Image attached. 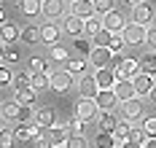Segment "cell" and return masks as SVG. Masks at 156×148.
Wrapping results in <instances>:
<instances>
[{
	"label": "cell",
	"mask_w": 156,
	"mask_h": 148,
	"mask_svg": "<svg viewBox=\"0 0 156 148\" xmlns=\"http://www.w3.org/2000/svg\"><path fill=\"white\" fill-rule=\"evenodd\" d=\"M113 73H116V78H119V81H132V78L140 73V62H137L135 57H121Z\"/></svg>",
	"instance_id": "6da1fadb"
},
{
	"label": "cell",
	"mask_w": 156,
	"mask_h": 148,
	"mask_svg": "<svg viewBox=\"0 0 156 148\" xmlns=\"http://www.w3.org/2000/svg\"><path fill=\"white\" fill-rule=\"evenodd\" d=\"M124 41L126 46H140V43H145V38H148V27H143V24H135V22H129L124 27Z\"/></svg>",
	"instance_id": "7a4b0ae2"
},
{
	"label": "cell",
	"mask_w": 156,
	"mask_h": 148,
	"mask_svg": "<svg viewBox=\"0 0 156 148\" xmlns=\"http://www.w3.org/2000/svg\"><path fill=\"white\" fill-rule=\"evenodd\" d=\"M132 22L135 24H143V27H151V22H154V5L148 0L132 5Z\"/></svg>",
	"instance_id": "3957f363"
},
{
	"label": "cell",
	"mask_w": 156,
	"mask_h": 148,
	"mask_svg": "<svg viewBox=\"0 0 156 148\" xmlns=\"http://www.w3.org/2000/svg\"><path fill=\"white\" fill-rule=\"evenodd\" d=\"M126 24H129V22L124 19V14H121V11H116V8H113L110 14H105V16H102V27H105L108 33H113V35H121Z\"/></svg>",
	"instance_id": "277c9868"
},
{
	"label": "cell",
	"mask_w": 156,
	"mask_h": 148,
	"mask_svg": "<svg viewBox=\"0 0 156 148\" xmlns=\"http://www.w3.org/2000/svg\"><path fill=\"white\" fill-rule=\"evenodd\" d=\"M76 116H78V118H83V121L89 124V121H94V118L100 116V108H97V102H94V100L81 97V100L76 102Z\"/></svg>",
	"instance_id": "5b68a950"
},
{
	"label": "cell",
	"mask_w": 156,
	"mask_h": 148,
	"mask_svg": "<svg viewBox=\"0 0 156 148\" xmlns=\"http://www.w3.org/2000/svg\"><path fill=\"white\" fill-rule=\"evenodd\" d=\"M62 33H65V30L57 24V22H48V24H43V27H41V41L51 49V46H57V43L62 41Z\"/></svg>",
	"instance_id": "8992f818"
},
{
	"label": "cell",
	"mask_w": 156,
	"mask_h": 148,
	"mask_svg": "<svg viewBox=\"0 0 156 148\" xmlns=\"http://www.w3.org/2000/svg\"><path fill=\"white\" fill-rule=\"evenodd\" d=\"M62 30L67 35H73V41H76V38H83V35H86V22L78 19V16H73V14H67L65 22H62Z\"/></svg>",
	"instance_id": "52a82bcc"
},
{
	"label": "cell",
	"mask_w": 156,
	"mask_h": 148,
	"mask_svg": "<svg viewBox=\"0 0 156 148\" xmlns=\"http://www.w3.org/2000/svg\"><path fill=\"white\" fill-rule=\"evenodd\" d=\"M67 137H70V124L57 118V121H54V127L48 129V140H51L54 146H65V140H67Z\"/></svg>",
	"instance_id": "ba28073f"
},
{
	"label": "cell",
	"mask_w": 156,
	"mask_h": 148,
	"mask_svg": "<svg viewBox=\"0 0 156 148\" xmlns=\"http://www.w3.org/2000/svg\"><path fill=\"white\" fill-rule=\"evenodd\" d=\"M78 92H81V97L86 100H94L100 94V86L94 81V73H86V76H81V81H78Z\"/></svg>",
	"instance_id": "9c48e42d"
},
{
	"label": "cell",
	"mask_w": 156,
	"mask_h": 148,
	"mask_svg": "<svg viewBox=\"0 0 156 148\" xmlns=\"http://www.w3.org/2000/svg\"><path fill=\"white\" fill-rule=\"evenodd\" d=\"M70 14L78 16V19H83V22H86V19H92V16H97L92 0H76V3H70Z\"/></svg>",
	"instance_id": "30bf717a"
},
{
	"label": "cell",
	"mask_w": 156,
	"mask_h": 148,
	"mask_svg": "<svg viewBox=\"0 0 156 148\" xmlns=\"http://www.w3.org/2000/svg\"><path fill=\"white\" fill-rule=\"evenodd\" d=\"M94 81H97L100 92H102V89H113L119 78H116V73H113L110 67H97V70H94Z\"/></svg>",
	"instance_id": "8fae6325"
},
{
	"label": "cell",
	"mask_w": 156,
	"mask_h": 148,
	"mask_svg": "<svg viewBox=\"0 0 156 148\" xmlns=\"http://www.w3.org/2000/svg\"><path fill=\"white\" fill-rule=\"evenodd\" d=\"M89 65H92V62H89L86 57H70V59L65 62V70H67L70 76H78V78H81V76L89 73Z\"/></svg>",
	"instance_id": "7c38bea8"
},
{
	"label": "cell",
	"mask_w": 156,
	"mask_h": 148,
	"mask_svg": "<svg viewBox=\"0 0 156 148\" xmlns=\"http://www.w3.org/2000/svg\"><path fill=\"white\" fill-rule=\"evenodd\" d=\"M73 86V76L67 73V70H54L51 73V86L48 89H54V92H67Z\"/></svg>",
	"instance_id": "4fadbf2b"
},
{
	"label": "cell",
	"mask_w": 156,
	"mask_h": 148,
	"mask_svg": "<svg viewBox=\"0 0 156 148\" xmlns=\"http://www.w3.org/2000/svg\"><path fill=\"white\" fill-rule=\"evenodd\" d=\"M110 59H113V51H110L108 46H94V51L89 54V62L94 65V70H97V67H108Z\"/></svg>",
	"instance_id": "5bb4252c"
},
{
	"label": "cell",
	"mask_w": 156,
	"mask_h": 148,
	"mask_svg": "<svg viewBox=\"0 0 156 148\" xmlns=\"http://www.w3.org/2000/svg\"><path fill=\"white\" fill-rule=\"evenodd\" d=\"M19 38H22V30H19L16 24H11V22L0 24V43H3V46H14Z\"/></svg>",
	"instance_id": "9a60e30c"
},
{
	"label": "cell",
	"mask_w": 156,
	"mask_h": 148,
	"mask_svg": "<svg viewBox=\"0 0 156 148\" xmlns=\"http://www.w3.org/2000/svg\"><path fill=\"white\" fill-rule=\"evenodd\" d=\"M121 116H124V121L140 118V116H143V102H140V97H135V100H126V102H121Z\"/></svg>",
	"instance_id": "2e32d148"
},
{
	"label": "cell",
	"mask_w": 156,
	"mask_h": 148,
	"mask_svg": "<svg viewBox=\"0 0 156 148\" xmlns=\"http://www.w3.org/2000/svg\"><path fill=\"white\" fill-rule=\"evenodd\" d=\"M65 11H67V3L65 0H43V16L59 19V16H65Z\"/></svg>",
	"instance_id": "e0dca14e"
},
{
	"label": "cell",
	"mask_w": 156,
	"mask_h": 148,
	"mask_svg": "<svg viewBox=\"0 0 156 148\" xmlns=\"http://www.w3.org/2000/svg\"><path fill=\"white\" fill-rule=\"evenodd\" d=\"M94 102H97V108H100V111H113V108H116V102H119V97H116V92H113V89H102V92L94 97Z\"/></svg>",
	"instance_id": "ac0fdd59"
},
{
	"label": "cell",
	"mask_w": 156,
	"mask_h": 148,
	"mask_svg": "<svg viewBox=\"0 0 156 148\" xmlns=\"http://www.w3.org/2000/svg\"><path fill=\"white\" fill-rule=\"evenodd\" d=\"M132 83H135V92H137V97H148V92L156 86L154 78H151V76H145V73H137V76L132 78Z\"/></svg>",
	"instance_id": "d6986e66"
},
{
	"label": "cell",
	"mask_w": 156,
	"mask_h": 148,
	"mask_svg": "<svg viewBox=\"0 0 156 148\" xmlns=\"http://www.w3.org/2000/svg\"><path fill=\"white\" fill-rule=\"evenodd\" d=\"M113 92H116L119 102H126V100H135V97H137V92H135V83H132V81H116Z\"/></svg>",
	"instance_id": "ffe728a7"
},
{
	"label": "cell",
	"mask_w": 156,
	"mask_h": 148,
	"mask_svg": "<svg viewBox=\"0 0 156 148\" xmlns=\"http://www.w3.org/2000/svg\"><path fill=\"white\" fill-rule=\"evenodd\" d=\"M97 121H100V132H108V135H113L116 127H119V118H116L113 111H100Z\"/></svg>",
	"instance_id": "44dd1931"
},
{
	"label": "cell",
	"mask_w": 156,
	"mask_h": 148,
	"mask_svg": "<svg viewBox=\"0 0 156 148\" xmlns=\"http://www.w3.org/2000/svg\"><path fill=\"white\" fill-rule=\"evenodd\" d=\"M19 11L24 16H43V0H19Z\"/></svg>",
	"instance_id": "7402d4cb"
},
{
	"label": "cell",
	"mask_w": 156,
	"mask_h": 148,
	"mask_svg": "<svg viewBox=\"0 0 156 148\" xmlns=\"http://www.w3.org/2000/svg\"><path fill=\"white\" fill-rule=\"evenodd\" d=\"M54 121H57V116H54L51 108H41V111H35V124H38V127L51 129V127H54Z\"/></svg>",
	"instance_id": "603a6c76"
},
{
	"label": "cell",
	"mask_w": 156,
	"mask_h": 148,
	"mask_svg": "<svg viewBox=\"0 0 156 148\" xmlns=\"http://www.w3.org/2000/svg\"><path fill=\"white\" fill-rule=\"evenodd\" d=\"M32 76H35V73H32L30 67H27V70H19V73L14 76V89H16V92H22V89H32Z\"/></svg>",
	"instance_id": "cb8c5ba5"
},
{
	"label": "cell",
	"mask_w": 156,
	"mask_h": 148,
	"mask_svg": "<svg viewBox=\"0 0 156 148\" xmlns=\"http://www.w3.org/2000/svg\"><path fill=\"white\" fill-rule=\"evenodd\" d=\"M22 43H27V46H35V43H41V27H35V24H27V27H22V38H19Z\"/></svg>",
	"instance_id": "d4e9b609"
},
{
	"label": "cell",
	"mask_w": 156,
	"mask_h": 148,
	"mask_svg": "<svg viewBox=\"0 0 156 148\" xmlns=\"http://www.w3.org/2000/svg\"><path fill=\"white\" fill-rule=\"evenodd\" d=\"M129 135H132V127L126 121H119V127L113 132V140H116V148H121L124 143H129Z\"/></svg>",
	"instance_id": "484cf974"
},
{
	"label": "cell",
	"mask_w": 156,
	"mask_h": 148,
	"mask_svg": "<svg viewBox=\"0 0 156 148\" xmlns=\"http://www.w3.org/2000/svg\"><path fill=\"white\" fill-rule=\"evenodd\" d=\"M73 46H76V54H78V57H86V59H89V54L94 51L92 38H86V35H83V38H76V41H73Z\"/></svg>",
	"instance_id": "4316f807"
},
{
	"label": "cell",
	"mask_w": 156,
	"mask_h": 148,
	"mask_svg": "<svg viewBox=\"0 0 156 148\" xmlns=\"http://www.w3.org/2000/svg\"><path fill=\"white\" fill-rule=\"evenodd\" d=\"M19 111H22V105H19L16 100H11V102H5V105L0 108V116H3L5 121H16V118H19Z\"/></svg>",
	"instance_id": "83f0119b"
},
{
	"label": "cell",
	"mask_w": 156,
	"mask_h": 148,
	"mask_svg": "<svg viewBox=\"0 0 156 148\" xmlns=\"http://www.w3.org/2000/svg\"><path fill=\"white\" fill-rule=\"evenodd\" d=\"M48 57H51L54 62H67V59H70V49L62 46V43H57V46L48 49Z\"/></svg>",
	"instance_id": "f1b7e54d"
},
{
	"label": "cell",
	"mask_w": 156,
	"mask_h": 148,
	"mask_svg": "<svg viewBox=\"0 0 156 148\" xmlns=\"http://www.w3.org/2000/svg\"><path fill=\"white\" fill-rule=\"evenodd\" d=\"M140 73L151 76V78L156 76V54H145V57L140 59Z\"/></svg>",
	"instance_id": "f546056e"
},
{
	"label": "cell",
	"mask_w": 156,
	"mask_h": 148,
	"mask_svg": "<svg viewBox=\"0 0 156 148\" xmlns=\"http://www.w3.org/2000/svg\"><path fill=\"white\" fill-rule=\"evenodd\" d=\"M35 89H22V92H16V102L19 105H24V108H32L35 105Z\"/></svg>",
	"instance_id": "4dcf8cb0"
},
{
	"label": "cell",
	"mask_w": 156,
	"mask_h": 148,
	"mask_svg": "<svg viewBox=\"0 0 156 148\" xmlns=\"http://www.w3.org/2000/svg\"><path fill=\"white\" fill-rule=\"evenodd\" d=\"M51 73H54V70H51ZM51 73H38V76H32V89H35V92L48 89V86H51Z\"/></svg>",
	"instance_id": "1f68e13d"
},
{
	"label": "cell",
	"mask_w": 156,
	"mask_h": 148,
	"mask_svg": "<svg viewBox=\"0 0 156 148\" xmlns=\"http://www.w3.org/2000/svg\"><path fill=\"white\" fill-rule=\"evenodd\" d=\"M105 27H102V19L100 16H92V19H86V38H94L97 33H102Z\"/></svg>",
	"instance_id": "d6a6232c"
},
{
	"label": "cell",
	"mask_w": 156,
	"mask_h": 148,
	"mask_svg": "<svg viewBox=\"0 0 156 148\" xmlns=\"http://www.w3.org/2000/svg\"><path fill=\"white\" fill-rule=\"evenodd\" d=\"M108 49L113 51V57H116V54H121V51L126 49V41H124V35H110V41H108Z\"/></svg>",
	"instance_id": "836d02e7"
},
{
	"label": "cell",
	"mask_w": 156,
	"mask_h": 148,
	"mask_svg": "<svg viewBox=\"0 0 156 148\" xmlns=\"http://www.w3.org/2000/svg\"><path fill=\"white\" fill-rule=\"evenodd\" d=\"M14 137H16V143H27V140H32L30 124H16L14 127Z\"/></svg>",
	"instance_id": "e575fe53"
},
{
	"label": "cell",
	"mask_w": 156,
	"mask_h": 148,
	"mask_svg": "<svg viewBox=\"0 0 156 148\" xmlns=\"http://www.w3.org/2000/svg\"><path fill=\"white\" fill-rule=\"evenodd\" d=\"M94 146L97 148H116V140H113V135H108V132H97Z\"/></svg>",
	"instance_id": "d590c367"
},
{
	"label": "cell",
	"mask_w": 156,
	"mask_h": 148,
	"mask_svg": "<svg viewBox=\"0 0 156 148\" xmlns=\"http://www.w3.org/2000/svg\"><path fill=\"white\" fill-rule=\"evenodd\" d=\"M30 70L38 76V73H51V67H48V62L43 59V57H32L30 59Z\"/></svg>",
	"instance_id": "8d00e7d4"
},
{
	"label": "cell",
	"mask_w": 156,
	"mask_h": 148,
	"mask_svg": "<svg viewBox=\"0 0 156 148\" xmlns=\"http://www.w3.org/2000/svg\"><path fill=\"white\" fill-rule=\"evenodd\" d=\"M129 143H135V146H145L148 143V135H145V129H137V127H132V135H129Z\"/></svg>",
	"instance_id": "74e56055"
},
{
	"label": "cell",
	"mask_w": 156,
	"mask_h": 148,
	"mask_svg": "<svg viewBox=\"0 0 156 148\" xmlns=\"http://www.w3.org/2000/svg\"><path fill=\"white\" fill-rule=\"evenodd\" d=\"M94 3V11H97V16H105L113 11V0H92Z\"/></svg>",
	"instance_id": "f35d334b"
},
{
	"label": "cell",
	"mask_w": 156,
	"mask_h": 148,
	"mask_svg": "<svg viewBox=\"0 0 156 148\" xmlns=\"http://www.w3.org/2000/svg\"><path fill=\"white\" fill-rule=\"evenodd\" d=\"M14 146H16L14 129H3L0 132V148H14Z\"/></svg>",
	"instance_id": "ab89813d"
},
{
	"label": "cell",
	"mask_w": 156,
	"mask_h": 148,
	"mask_svg": "<svg viewBox=\"0 0 156 148\" xmlns=\"http://www.w3.org/2000/svg\"><path fill=\"white\" fill-rule=\"evenodd\" d=\"M14 76L16 73H11L8 65H0V86H11L14 83Z\"/></svg>",
	"instance_id": "60d3db41"
},
{
	"label": "cell",
	"mask_w": 156,
	"mask_h": 148,
	"mask_svg": "<svg viewBox=\"0 0 156 148\" xmlns=\"http://www.w3.org/2000/svg\"><path fill=\"white\" fill-rule=\"evenodd\" d=\"M16 124H35V113H32V108H24V105H22Z\"/></svg>",
	"instance_id": "b9f144b4"
},
{
	"label": "cell",
	"mask_w": 156,
	"mask_h": 148,
	"mask_svg": "<svg viewBox=\"0 0 156 148\" xmlns=\"http://www.w3.org/2000/svg\"><path fill=\"white\" fill-rule=\"evenodd\" d=\"M19 57H22V54H19V49H16V46H8V49H5V57H3V62L11 67V65H16V62H19Z\"/></svg>",
	"instance_id": "7bdbcfd3"
},
{
	"label": "cell",
	"mask_w": 156,
	"mask_h": 148,
	"mask_svg": "<svg viewBox=\"0 0 156 148\" xmlns=\"http://www.w3.org/2000/svg\"><path fill=\"white\" fill-rule=\"evenodd\" d=\"M65 148H86V137L83 135H70L65 140Z\"/></svg>",
	"instance_id": "ee69618b"
},
{
	"label": "cell",
	"mask_w": 156,
	"mask_h": 148,
	"mask_svg": "<svg viewBox=\"0 0 156 148\" xmlns=\"http://www.w3.org/2000/svg\"><path fill=\"white\" fill-rule=\"evenodd\" d=\"M67 124H70V135H83V127H86V121H83V118L73 116V118H70Z\"/></svg>",
	"instance_id": "f6af8a7d"
},
{
	"label": "cell",
	"mask_w": 156,
	"mask_h": 148,
	"mask_svg": "<svg viewBox=\"0 0 156 148\" xmlns=\"http://www.w3.org/2000/svg\"><path fill=\"white\" fill-rule=\"evenodd\" d=\"M143 129L148 137H156V116H148L145 121H143Z\"/></svg>",
	"instance_id": "bcb514c9"
},
{
	"label": "cell",
	"mask_w": 156,
	"mask_h": 148,
	"mask_svg": "<svg viewBox=\"0 0 156 148\" xmlns=\"http://www.w3.org/2000/svg\"><path fill=\"white\" fill-rule=\"evenodd\" d=\"M110 35H113V33H108V30H102V33H97V35L92 38V43H94V46H108Z\"/></svg>",
	"instance_id": "7dc6e473"
},
{
	"label": "cell",
	"mask_w": 156,
	"mask_h": 148,
	"mask_svg": "<svg viewBox=\"0 0 156 148\" xmlns=\"http://www.w3.org/2000/svg\"><path fill=\"white\" fill-rule=\"evenodd\" d=\"M145 46L156 51V27H148V38H145Z\"/></svg>",
	"instance_id": "c3c4849f"
},
{
	"label": "cell",
	"mask_w": 156,
	"mask_h": 148,
	"mask_svg": "<svg viewBox=\"0 0 156 148\" xmlns=\"http://www.w3.org/2000/svg\"><path fill=\"white\" fill-rule=\"evenodd\" d=\"M30 135L38 140V137H43V127H38V124H30Z\"/></svg>",
	"instance_id": "681fc988"
},
{
	"label": "cell",
	"mask_w": 156,
	"mask_h": 148,
	"mask_svg": "<svg viewBox=\"0 0 156 148\" xmlns=\"http://www.w3.org/2000/svg\"><path fill=\"white\" fill-rule=\"evenodd\" d=\"M35 143H38V146H35V148H54V143H51L48 137H38Z\"/></svg>",
	"instance_id": "f907efd6"
},
{
	"label": "cell",
	"mask_w": 156,
	"mask_h": 148,
	"mask_svg": "<svg viewBox=\"0 0 156 148\" xmlns=\"http://www.w3.org/2000/svg\"><path fill=\"white\" fill-rule=\"evenodd\" d=\"M143 148H156V137H148V143H145Z\"/></svg>",
	"instance_id": "816d5d0a"
},
{
	"label": "cell",
	"mask_w": 156,
	"mask_h": 148,
	"mask_svg": "<svg viewBox=\"0 0 156 148\" xmlns=\"http://www.w3.org/2000/svg\"><path fill=\"white\" fill-rule=\"evenodd\" d=\"M148 100H151V102H154V105H156V86H154V89H151V92H148Z\"/></svg>",
	"instance_id": "f5cc1de1"
},
{
	"label": "cell",
	"mask_w": 156,
	"mask_h": 148,
	"mask_svg": "<svg viewBox=\"0 0 156 148\" xmlns=\"http://www.w3.org/2000/svg\"><path fill=\"white\" fill-rule=\"evenodd\" d=\"M3 57H5V46L0 43V65H3Z\"/></svg>",
	"instance_id": "db71d44e"
},
{
	"label": "cell",
	"mask_w": 156,
	"mask_h": 148,
	"mask_svg": "<svg viewBox=\"0 0 156 148\" xmlns=\"http://www.w3.org/2000/svg\"><path fill=\"white\" fill-rule=\"evenodd\" d=\"M121 148H143V146H135V143H124Z\"/></svg>",
	"instance_id": "11a10c76"
},
{
	"label": "cell",
	"mask_w": 156,
	"mask_h": 148,
	"mask_svg": "<svg viewBox=\"0 0 156 148\" xmlns=\"http://www.w3.org/2000/svg\"><path fill=\"white\" fill-rule=\"evenodd\" d=\"M0 24H5V11L0 8Z\"/></svg>",
	"instance_id": "9f6ffc18"
},
{
	"label": "cell",
	"mask_w": 156,
	"mask_h": 148,
	"mask_svg": "<svg viewBox=\"0 0 156 148\" xmlns=\"http://www.w3.org/2000/svg\"><path fill=\"white\" fill-rule=\"evenodd\" d=\"M126 3H129V5H137V3H143V0H126Z\"/></svg>",
	"instance_id": "6f0895ef"
},
{
	"label": "cell",
	"mask_w": 156,
	"mask_h": 148,
	"mask_svg": "<svg viewBox=\"0 0 156 148\" xmlns=\"http://www.w3.org/2000/svg\"><path fill=\"white\" fill-rule=\"evenodd\" d=\"M54 148H65V146H54Z\"/></svg>",
	"instance_id": "680465c9"
},
{
	"label": "cell",
	"mask_w": 156,
	"mask_h": 148,
	"mask_svg": "<svg viewBox=\"0 0 156 148\" xmlns=\"http://www.w3.org/2000/svg\"><path fill=\"white\" fill-rule=\"evenodd\" d=\"M154 83H156V76H154Z\"/></svg>",
	"instance_id": "91938a15"
},
{
	"label": "cell",
	"mask_w": 156,
	"mask_h": 148,
	"mask_svg": "<svg viewBox=\"0 0 156 148\" xmlns=\"http://www.w3.org/2000/svg\"><path fill=\"white\" fill-rule=\"evenodd\" d=\"M70 3H76V0H70Z\"/></svg>",
	"instance_id": "94428289"
},
{
	"label": "cell",
	"mask_w": 156,
	"mask_h": 148,
	"mask_svg": "<svg viewBox=\"0 0 156 148\" xmlns=\"http://www.w3.org/2000/svg\"><path fill=\"white\" fill-rule=\"evenodd\" d=\"M0 132H3V127H0Z\"/></svg>",
	"instance_id": "6125c7cd"
}]
</instances>
